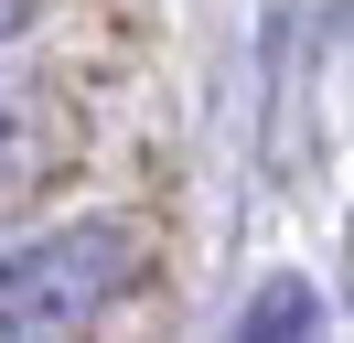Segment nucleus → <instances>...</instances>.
<instances>
[{
    "mask_svg": "<svg viewBox=\"0 0 354 343\" xmlns=\"http://www.w3.org/2000/svg\"><path fill=\"white\" fill-rule=\"evenodd\" d=\"M140 279V236L86 214L54 236H11L0 247V333H75Z\"/></svg>",
    "mask_w": 354,
    "mask_h": 343,
    "instance_id": "f257e3e1",
    "label": "nucleus"
},
{
    "mask_svg": "<svg viewBox=\"0 0 354 343\" xmlns=\"http://www.w3.org/2000/svg\"><path fill=\"white\" fill-rule=\"evenodd\" d=\"M54 161V140H44V118H32L22 97H0V193L11 183H32V172Z\"/></svg>",
    "mask_w": 354,
    "mask_h": 343,
    "instance_id": "f03ea898",
    "label": "nucleus"
},
{
    "mask_svg": "<svg viewBox=\"0 0 354 343\" xmlns=\"http://www.w3.org/2000/svg\"><path fill=\"white\" fill-rule=\"evenodd\" d=\"M247 333H322V300H311V279H268V300L247 311Z\"/></svg>",
    "mask_w": 354,
    "mask_h": 343,
    "instance_id": "7ed1b4c3",
    "label": "nucleus"
},
{
    "mask_svg": "<svg viewBox=\"0 0 354 343\" xmlns=\"http://www.w3.org/2000/svg\"><path fill=\"white\" fill-rule=\"evenodd\" d=\"M22 21H32V0H0V43H11V33H22Z\"/></svg>",
    "mask_w": 354,
    "mask_h": 343,
    "instance_id": "20e7f679",
    "label": "nucleus"
}]
</instances>
